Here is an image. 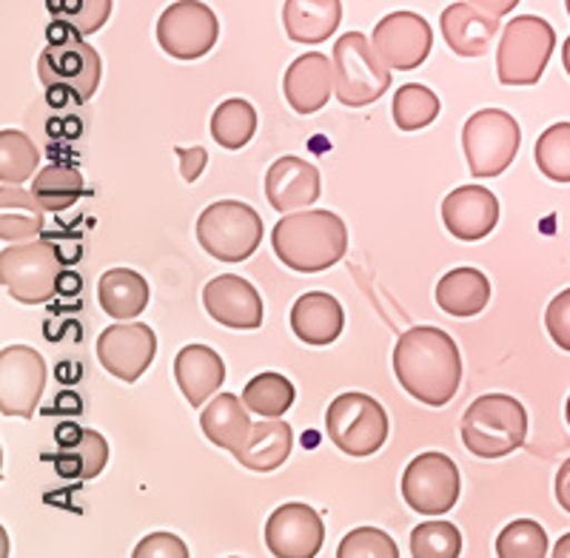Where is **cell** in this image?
<instances>
[{"instance_id": "6da1fadb", "label": "cell", "mask_w": 570, "mask_h": 558, "mask_svg": "<svg viewBox=\"0 0 570 558\" xmlns=\"http://www.w3.org/2000/svg\"><path fill=\"white\" fill-rule=\"evenodd\" d=\"M396 382L416 402L442 408L456 397L462 382V357L451 333L434 325H416L394 345Z\"/></svg>"}, {"instance_id": "7a4b0ae2", "label": "cell", "mask_w": 570, "mask_h": 558, "mask_svg": "<svg viewBox=\"0 0 570 558\" xmlns=\"http://www.w3.org/2000/svg\"><path fill=\"white\" fill-rule=\"evenodd\" d=\"M272 246L285 268L299 273H320L337 266L348 251V228L334 211H299L283 215L274 226Z\"/></svg>"}, {"instance_id": "3957f363", "label": "cell", "mask_w": 570, "mask_h": 558, "mask_svg": "<svg viewBox=\"0 0 570 558\" xmlns=\"http://www.w3.org/2000/svg\"><path fill=\"white\" fill-rule=\"evenodd\" d=\"M460 430L473 456L502 459L525 445L528 410L508 393H485L468 405Z\"/></svg>"}, {"instance_id": "277c9868", "label": "cell", "mask_w": 570, "mask_h": 558, "mask_svg": "<svg viewBox=\"0 0 570 558\" xmlns=\"http://www.w3.org/2000/svg\"><path fill=\"white\" fill-rule=\"evenodd\" d=\"M557 49V32L544 18L519 14L502 29L497 49V74L502 86H537Z\"/></svg>"}, {"instance_id": "5b68a950", "label": "cell", "mask_w": 570, "mask_h": 558, "mask_svg": "<svg viewBox=\"0 0 570 558\" xmlns=\"http://www.w3.org/2000/svg\"><path fill=\"white\" fill-rule=\"evenodd\" d=\"M334 74L337 100L348 109H363L391 89V69L376 54L374 43L363 32H348L334 43Z\"/></svg>"}, {"instance_id": "8992f818", "label": "cell", "mask_w": 570, "mask_h": 558, "mask_svg": "<svg viewBox=\"0 0 570 558\" xmlns=\"http://www.w3.org/2000/svg\"><path fill=\"white\" fill-rule=\"evenodd\" d=\"M38 78L49 94L69 98L71 103H86L98 91L104 78V63L95 46L83 38L52 40L38 58Z\"/></svg>"}, {"instance_id": "52a82bcc", "label": "cell", "mask_w": 570, "mask_h": 558, "mask_svg": "<svg viewBox=\"0 0 570 558\" xmlns=\"http://www.w3.org/2000/svg\"><path fill=\"white\" fill-rule=\"evenodd\" d=\"M197 240L214 260L243 262L263 242V217L240 200L212 202L197 220Z\"/></svg>"}, {"instance_id": "ba28073f", "label": "cell", "mask_w": 570, "mask_h": 558, "mask_svg": "<svg viewBox=\"0 0 570 558\" xmlns=\"http://www.w3.org/2000/svg\"><path fill=\"white\" fill-rule=\"evenodd\" d=\"M325 434L345 456H374L389 439L385 408L368 393H340L325 410Z\"/></svg>"}, {"instance_id": "9c48e42d", "label": "cell", "mask_w": 570, "mask_h": 558, "mask_svg": "<svg viewBox=\"0 0 570 558\" xmlns=\"http://www.w3.org/2000/svg\"><path fill=\"white\" fill-rule=\"evenodd\" d=\"M522 129L502 109H482L462 126V151L473 177H499L517 160Z\"/></svg>"}, {"instance_id": "30bf717a", "label": "cell", "mask_w": 570, "mask_h": 558, "mask_svg": "<svg viewBox=\"0 0 570 558\" xmlns=\"http://www.w3.org/2000/svg\"><path fill=\"white\" fill-rule=\"evenodd\" d=\"M60 257L52 242L29 240L0 251V282L23 306L49 302L60 282Z\"/></svg>"}, {"instance_id": "8fae6325", "label": "cell", "mask_w": 570, "mask_h": 558, "mask_svg": "<svg viewBox=\"0 0 570 558\" xmlns=\"http://www.w3.org/2000/svg\"><path fill=\"white\" fill-rule=\"evenodd\" d=\"M460 468L445 454H420L402 474V499L422 516H445L460 499Z\"/></svg>"}, {"instance_id": "7c38bea8", "label": "cell", "mask_w": 570, "mask_h": 558, "mask_svg": "<svg viewBox=\"0 0 570 558\" xmlns=\"http://www.w3.org/2000/svg\"><path fill=\"white\" fill-rule=\"evenodd\" d=\"M220 38V20L200 0H177L157 20V43L175 60H200Z\"/></svg>"}, {"instance_id": "4fadbf2b", "label": "cell", "mask_w": 570, "mask_h": 558, "mask_svg": "<svg viewBox=\"0 0 570 558\" xmlns=\"http://www.w3.org/2000/svg\"><path fill=\"white\" fill-rule=\"evenodd\" d=\"M46 388V362L29 345H9L0 351V410L29 419Z\"/></svg>"}, {"instance_id": "5bb4252c", "label": "cell", "mask_w": 570, "mask_h": 558, "mask_svg": "<svg viewBox=\"0 0 570 558\" xmlns=\"http://www.w3.org/2000/svg\"><path fill=\"white\" fill-rule=\"evenodd\" d=\"M157 353V337L149 325L120 322L109 325L98 337V362L120 382L131 385L151 368Z\"/></svg>"}, {"instance_id": "9a60e30c", "label": "cell", "mask_w": 570, "mask_h": 558, "mask_svg": "<svg viewBox=\"0 0 570 558\" xmlns=\"http://www.w3.org/2000/svg\"><path fill=\"white\" fill-rule=\"evenodd\" d=\"M371 43L389 69L411 72V69L425 63V58L431 54L434 34H431V27L422 14L391 12L374 27Z\"/></svg>"}, {"instance_id": "2e32d148", "label": "cell", "mask_w": 570, "mask_h": 558, "mask_svg": "<svg viewBox=\"0 0 570 558\" xmlns=\"http://www.w3.org/2000/svg\"><path fill=\"white\" fill-rule=\"evenodd\" d=\"M325 525L303 501L279 505L266 521V547L277 558H314L323 547Z\"/></svg>"}, {"instance_id": "e0dca14e", "label": "cell", "mask_w": 570, "mask_h": 558, "mask_svg": "<svg viewBox=\"0 0 570 558\" xmlns=\"http://www.w3.org/2000/svg\"><path fill=\"white\" fill-rule=\"evenodd\" d=\"M203 306L214 322L226 325L232 331H257L266 317L263 297L248 279L237 273H220L203 288Z\"/></svg>"}, {"instance_id": "ac0fdd59", "label": "cell", "mask_w": 570, "mask_h": 558, "mask_svg": "<svg viewBox=\"0 0 570 558\" xmlns=\"http://www.w3.org/2000/svg\"><path fill=\"white\" fill-rule=\"evenodd\" d=\"M442 222L456 240H485L499 222L497 195L482 186H460L442 200Z\"/></svg>"}, {"instance_id": "d6986e66", "label": "cell", "mask_w": 570, "mask_h": 558, "mask_svg": "<svg viewBox=\"0 0 570 558\" xmlns=\"http://www.w3.org/2000/svg\"><path fill=\"white\" fill-rule=\"evenodd\" d=\"M323 180L320 171L303 157H279L266 171V197L268 206L279 215H292L299 208H308L320 200Z\"/></svg>"}, {"instance_id": "ffe728a7", "label": "cell", "mask_w": 570, "mask_h": 558, "mask_svg": "<svg viewBox=\"0 0 570 558\" xmlns=\"http://www.w3.org/2000/svg\"><path fill=\"white\" fill-rule=\"evenodd\" d=\"M337 89V74H334V60L320 52L299 54L285 69L283 91L285 100L297 114H314L331 100V91Z\"/></svg>"}, {"instance_id": "44dd1931", "label": "cell", "mask_w": 570, "mask_h": 558, "mask_svg": "<svg viewBox=\"0 0 570 558\" xmlns=\"http://www.w3.org/2000/svg\"><path fill=\"white\" fill-rule=\"evenodd\" d=\"M442 38L460 58H482L499 34V18L468 3H451L440 18Z\"/></svg>"}, {"instance_id": "7402d4cb", "label": "cell", "mask_w": 570, "mask_h": 558, "mask_svg": "<svg viewBox=\"0 0 570 558\" xmlns=\"http://www.w3.org/2000/svg\"><path fill=\"white\" fill-rule=\"evenodd\" d=\"M175 379L186 402L200 408L226 382V365L208 345H186L175 357Z\"/></svg>"}, {"instance_id": "603a6c76", "label": "cell", "mask_w": 570, "mask_h": 558, "mask_svg": "<svg viewBox=\"0 0 570 558\" xmlns=\"http://www.w3.org/2000/svg\"><path fill=\"white\" fill-rule=\"evenodd\" d=\"M345 328V311L337 297L325 291H308L292 306V331L299 342L323 348L337 342Z\"/></svg>"}, {"instance_id": "cb8c5ba5", "label": "cell", "mask_w": 570, "mask_h": 558, "mask_svg": "<svg viewBox=\"0 0 570 558\" xmlns=\"http://www.w3.org/2000/svg\"><path fill=\"white\" fill-rule=\"evenodd\" d=\"M200 428L212 445L237 456L246 448L248 439H252L254 422L248 419V408L243 399H237L234 393H217L203 408Z\"/></svg>"}, {"instance_id": "d4e9b609", "label": "cell", "mask_w": 570, "mask_h": 558, "mask_svg": "<svg viewBox=\"0 0 570 558\" xmlns=\"http://www.w3.org/2000/svg\"><path fill=\"white\" fill-rule=\"evenodd\" d=\"M343 20L340 0H285L283 27L294 43H323Z\"/></svg>"}, {"instance_id": "484cf974", "label": "cell", "mask_w": 570, "mask_h": 558, "mask_svg": "<svg viewBox=\"0 0 570 558\" xmlns=\"http://www.w3.org/2000/svg\"><path fill=\"white\" fill-rule=\"evenodd\" d=\"M491 302V282L480 268L462 266L436 282V306L451 317H476Z\"/></svg>"}, {"instance_id": "4316f807", "label": "cell", "mask_w": 570, "mask_h": 558, "mask_svg": "<svg viewBox=\"0 0 570 558\" xmlns=\"http://www.w3.org/2000/svg\"><path fill=\"white\" fill-rule=\"evenodd\" d=\"M151 288L146 277L131 268H111L98 282V302L111 319H135L149 308Z\"/></svg>"}, {"instance_id": "83f0119b", "label": "cell", "mask_w": 570, "mask_h": 558, "mask_svg": "<svg viewBox=\"0 0 570 558\" xmlns=\"http://www.w3.org/2000/svg\"><path fill=\"white\" fill-rule=\"evenodd\" d=\"M292 448V425L279 422V419H268V422L254 425L252 439L234 459L240 461L246 470H254V474H272V470L283 468L285 461H288Z\"/></svg>"}, {"instance_id": "f1b7e54d", "label": "cell", "mask_w": 570, "mask_h": 558, "mask_svg": "<svg viewBox=\"0 0 570 558\" xmlns=\"http://www.w3.org/2000/svg\"><path fill=\"white\" fill-rule=\"evenodd\" d=\"M109 465V441L98 430H83L75 445L60 448L55 456V470L63 479H95Z\"/></svg>"}, {"instance_id": "f546056e", "label": "cell", "mask_w": 570, "mask_h": 558, "mask_svg": "<svg viewBox=\"0 0 570 558\" xmlns=\"http://www.w3.org/2000/svg\"><path fill=\"white\" fill-rule=\"evenodd\" d=\"M257 131V109L248 100L232 98L223 100L212 114V137L214 143L226 151H240L243 146L252 143Z\"/></svg>"}, {"instance_id": "4dcf8cb0", "label": "cell", "mask_w": 570, "mask_h": 558, "mask_svg": "<svg viewBox=\"0 0 570 558\" xmlns=\"http://www.w3.org/2000/svg\"><path fill=\"white\" fill-rule=\"evenodd\" d=\"M32 195L38 197L46 211H63V208L75 206L83 195V175L78 169H71V166L52 162V166H46L43 171L35 175Z\"/></svg>"}, {"instance_id": "1f68e13d", "label": "cell", "mask_w": 570, "mask_h": 558, "mask_svg": "<svg viewBox=\"0 0 570 558\" xmlns=\"http://www.w3.org/2000/svg\"><path fill=\"white\" fill-rule=\"evenodd\" d=\"M243 402L263 419H279L294 405V385L283 373H257L243 390Z\"/></svg>"}, {"instance_id": "d6a6232c", "label": "cell", "mask_w": 570, "mask_h": 558, "mask_svg": "<svg viewBox=\"0 0 570 558\" xmlns=\"http://www.w3.org/2000/svg\"><path fill=\"white\" fill-rule=\"evenodd\" d=\"M391 114L400 131H420L440 118V98L428 86L405 83L394 94Z\"/></svg>"}, {"instance_id": "836d02e7", "label": "cell", "mask_w": 570, "mask_h": 558, "mask_svg": "<svg viewBox=\"0 0 570 558\" xmlns=\"http://www.w3.org/2000/svg\"><path fill=\"white\" fill-rule=\"evenodd\" d=\"M38 162L40 151L27 131H0V180L9 182V186H20V182H27L29 177H35Z\"/></svg>"}, {"instance_id": "e575fe53", "label": "cell", "mask_w": 570, "mask_h": 558, "mask_svg": "<svg viewBox=\"0 0 570 558\" xmlns=\"http://www.w3.org/2000/svg\"><path fill=\"white\" fill-rule=\"evenodd\" d=\"M46 9L78 38H89L106 27L111 14V0H46Z\"/></svg>"}, {"instance_id": "d590c367", "label": "cell", "mask_w": 570, "mask_h": 558, "mask_svg": "<svg viewBox=\"0 0 570 558\" xmlns=\"http://www.w3.org/2000/svg\"><path fill=\"white\" fill-rule=\"evenodd\" d=\"M537 169L553 182H570V123H553L533 146Z\"/></svg>"}, {"instance_id": "8d00e7d4", "label": "cell", "mask_w": 570, "mask_h": 558, "mask_svg": "<svg viewBox=\"0 0 570 558\" xmlns=\"http://www.w3.org/2000/svg\"><path fill=\"white\" fill-rule=\"evenodd\" d=\"M462 552V532L451 521H422L411 532L414 558H456Z\"/></svg>"}, {"instance_id": "74e56055", "label": "cell", "mask_w": 570, "mask_h": 558, "mask_svg": "<svg viewBox=\"0 0 570 558\" xmlns=\"http://www.w3.org/2000/svg\"><path fill=\"white\" fill-rule=\"evenodd\" d=\"M499 558H544L548 556V536L544 527L533 519H517L499 532Z\"/></svg>"}, {"instance_id": "f35d334b", "label": "cell", "mask_w": 570, "mask_h": 558, "mask_svg": "<svg viewBox=\"0 0 570 558\" xmlns=\"http://www.w3.org/2000/svg\"><path fill=\"white\" fill-rule=\"evenodd\" d=\"M340 558H400V547L389 532L376 527H356L340 541Z\"/></svg>"}, {"instance_id": "ab89813d", "label": "cell", "mask_w": 570, "mask_h": 558, "mask_svg": "<svg viewBox=\"0 0 570 558\" xmlns=\"http://www.w3.org/2000/svg\"><path fill=\"white\" fill-rule=\"evenodd\" d=\"M43 211L40 206H27L23 211H14V208H3L0 215V240L3 242H23L35 240L43 228Z\"/></svg>"}, {"instance_id": "60d3db41", "label": "cell", "mask_w": 570, "mask_h": 558, "mask_svg": "<svg viewBox=\"0 0 570 558\" xmlns=\"http://www.w3.org/2000/svg\"><path fill=\"white\" fill-rule=\"evenodd\" d=\"M544 328L562 351H570V288L551 299V306L544 311Z\"/></svg>"}, {"instance_id": "b9f144b4", "label": "cell", "mask_w": 570, "mask_h": 558, "mask_svg": "<svg viewBox=\"0 0 570 558\" xmlns=\"http://www.w3.org/2000/svg\"><path fill=\"white\" fill-rule=\"evenodd\" d=\"M135 558H188V547L175 532H151L135 547Z\"/></svg>"}, {"instance_id": "7bdbcfd3", "label": "cell", "mask_w": 570, "mask_h": 558, "mask_svg": "<svg viewBox=\"0 0 570 558\" xmlns=\"http://www.w3.org/2000/svg\"><path fill=\"white\" fill-rule=\"evenodd\" d=\"M175 155H177V160H180L183 180L186 182L200 180V175L206 171V166H208V151L200 149V146H195V149H183V146H177Z\"/></svg>"}, {"instance_id": "ee69618b", "label": "cell", "mask_w": 570, "mask_h": 558, "mask_svg": "<svg viewBox=\"0 0 570 558\" xmlns=\"http://www.w3.org/2000/svg\"><path fill=\"white\" fill-rule=\"evenodd\" d=\"M553 494H557L559 507H562L564 514H570V459L564 461L562 468L557 474V485H553Z\"/></svg>"}, {"instance_id": "f6af8a7d", "label": "cell", "mask_w": 570, "mask_h": 558, "mask_svg": "<svg viewBox=\"0 0 570 558\" xmlns=\"http://www.w3.org/2000/svg\"><path fill=\"white\" fill-rule=\"evenodd\" d=\"M471 3L476 9H482V12L497 14V18H502V14H511L513 9L519 7V0H471Z\"/></svg>"}, {"instance_id": "bcb514c9", "label": "cell", "mask_w": 570, "mask_h": 558, "mask_svg": "<svg viewBox=\"0 0 570 558\" xmlns=\"http://www.w3.org/2000/svg\"><path fill=\"white\" fill-rule=\"evenodd\" d=\"M80 436H83V430H80L75 422H66V425H60L58 430H55V439H58L60 448H69V445H75Z\"/></svg>"}, {"instance_id": "7dc6e473", "label": "cell", "mask_w": 570, "mask_h": 558, "mask_svg": "<svg viewBox=\"0 0 570 558\" xmlns=\"http://www.w3.org/2000/svg\"><path fill=\"white\" fill-rule=\"evenodd\" d=\"M553 556H557V558H570V532L557 541V547H553Z\"/></svg>"}, {"instance_id": "c3c4849f", "label": "cell", "mask_w": 570, "mask_h": 558, "mask_svg": "<svg viewBox=\"0 0 570 558\" xmlns=\"http://www.w3.org/2000/svg\"><path fill=\"white\" fill-rule=\"evenodd\" d=\"M562 63H564V72L570 74V38L564 40V46H562Z\"/></svg>"}, {"instance_id": "681fc988", "label": "cell", "mask_w": 570, "mask_h": 558, "mask_svg": "<svg viewBox=\"0 0 570 558\" xmlns=\"http://www.w3.org/2000/svg\"><path fill=\"white\" fill-rule=\"evenodd\" d=\"M564 419H568V425H570V397H568V405H564Z\"/></svg>"}, {"instance_id": "f907efd6", "label": "cell", "mask_w": 570, "mask_h": 558, "mask_svg": "<svg viewBox=\"0 0 570 558\" xmlns=\"http://www.w3.org/2000/svg\"><path fill=\"white\" fill-rule=\"evenodd\" d=\"M564 7H568V14H570V0H564Z\"/></svg>"}]
</instances>
